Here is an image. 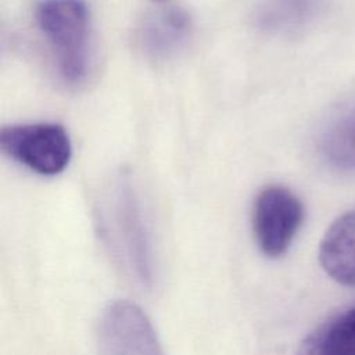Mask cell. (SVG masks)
<instances>
[{
	"instance_id": "cell-1",
	"label": "cell",
	"mask_w": 355,
	"mask_h": 355,
	"mask_svg": "<svg viewBox=\"0 0 355 355\" xmlns=\"http://www.w3.org/2000/svg\"><path fill=\"white\" fill-rule=\"evenodd\" d=\"M60 75L71 83L80 82L89 67V17L80 0H44L36 10Z\"/></svg>"
},
{
	"instance_id": "cell-2",
	"label": "cell",
	"mask_w": 355,
	"mask_h": 355,
	"mask_svg": "<svg viewBox=\"0 0 355 355\" xmlns=\"http://www.w3.org/2000/svg\"><path fill=\"white\" fill-rule=\"evenodd\" d=\"M0 146L8 157L40 175L62 172L72 154L68 133L58 123L4 126Z\"/></svg>"
},
{
	"instance_id": "cell-3",
	"label": "cell",
	"mask_w": 355,
	"mask_h": 355,
	"mask_svg": "<svg viewBox=\"0 0 355 355\" xmlns=\"http://www.w3.org/2000/svg\"><path fill=\"white\" fill-rule=\"evenodd\" d=\"M304 220L301 200L284 186H268L255 197L251 226L259 251L269 257L283 255Z\"/></svg>"
},
{
	"instance_id": "cell-4",
	"label": "cell",
	"mask_w": 355,
	"mask_h": 355,
	"mask_svg": "<svg viewBox=\"0 0 355 355\" xmlns=\"http://www.w3.org/2000/svg\"><path fill=\"white\" fill-rule=\"evenodd\" d=\"M98 355H162L158 337L146 313L133 302L110 304L98 322Z\"/></svg>"
},
{
	"instance_id": "cell-5",
	"label": "cell",
	"mask_w": 355,
	"mask_h": 355,
	"mask_svg": "<svg viewBox=\"0 0 355 355\" xmlns=\"http://www.w3.org/2000/svg\"><path fill=\"white\" fill-rule=\"evenodd\" d=\"M319 261L331 279L355 287V209L330 225L320 241Z\"/></svg>"
},
{
	"instance_id": "cell-6",
	"label": "cell",
	"mask_w": 355,
	"mask_h": 355,
	"mask_svg": "<svg viewBox=\"0 0 355 355\" xmlns=\"http://www.w3.org/2000/svg\"><path fill=\"white\" fill-rule=\"evenodd\" d=\"M322 158L337 171H355V101L338 110L318 139Z\"/></svg>"
},
{
	"instance_id": "cell-7",
	"label": "cell",
	"mask_w": 355,
	"mask_h": 355,
	"mask_svg": "<svg viewBox=\"0 0 355 355\" xmlns=\"http://www.w3.org/2000/svg\"><path fill=\"white\" fill-rule=\"evenodd\" d=\"M295 355H355V306L331 316L311 331Z\"/></svg>"
},
{
	"instance_id": "cell-8",
	"label": "cell",
	"mask_w": 355,
	"mask_h": 355,
	"mask_svg": "<svg viewBox=\"0 0 355 355\" xmlns=\"http://www.w3.org/2000/svg\"><path fill=\"white\" fill-rule=\"evenodd\" d=\"M315 10V0H262L255 10V24L268 33L290 35L305 26Z\"/></svg>"
},
{
	"instance_id": "cell-9",
	"label": "cell",
	"mask_w": 355,
	"mask_h": 355,
	"mask_svg": "<svg viewBox=\"0 0 355 355\" xmlns=\"http://www.w3.org/2000/svg\"><path fill=\"white\" fill-rule=\"evenodd\" d=\"M190 29V19L180 10H166L147 18L140 29L143 49L158 57L182 44Z\"/></svg>"
},
{
	"instance_id": "cell-10",
	"label": "cell",
	"mask_w": 355,
	"mask_h": 355,
	"mask_svg": "<svg viewBox=\"0 0 355 355\" xmlns=\"http://www.w3.org/2000/svg\"><path fill=\"white\" fill-rule=\"evenodd\" d=\"M154 1H157V3H168L169 0H154Z\"/></svg>"
}]
</instances>
